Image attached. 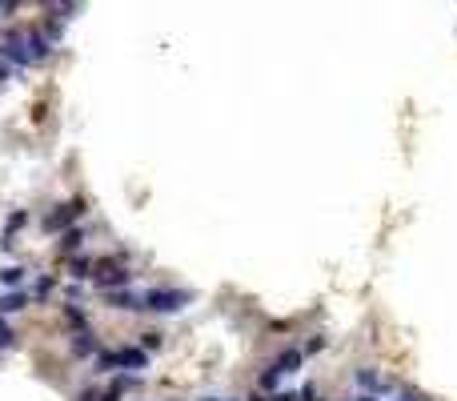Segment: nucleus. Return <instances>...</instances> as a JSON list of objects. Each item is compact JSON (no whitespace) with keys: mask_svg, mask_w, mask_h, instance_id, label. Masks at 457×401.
Listing matches in <instances>:
<instances>
[{"mask_svg":"<svg viewBox=\"0 0 457 401\" xmlns=\"http://www.w3.org/2000/svg\"><path fill=\"white\" fill-rule=\"evenodd\" d=\"M189 301H193V293H185V289H148V293H141V309H153V313H177Z\"/></svg>","mask_w":457,"mask_h":401,"instance_id":"obj_1","label":"nucleus"},{"mask_svg":"<svg viewBox=\"0 0 457 401\" xmlns=\"http://www.w3.org/2000/svg\"><path fill=\"white\" fill-rule=\"evenodd\" d=\"M100 369H145L148 365V353L145 349H109L97 357Z\"/></svg>","mask_w":457,"mask_h":401,"instance_id":"obj_2","label":"nucleus"},{"mask_svg":"<svg viewBox=\"0 0 457 401\" xmlns=\"http://www.w3.org/2000/svg\"><path fill=\"white\" fill-rule=\"evenodd\" d=\"M84 197H77V201H68V205H61V209H52L49 217H45V229L49 233H68V225L77 221V217H84Z\"/></svg>","mask_w":457,"mask_h":401,"instance_id":"obj_3","label":"nucleus"},{"mask_svg":"<svg viewBox=\"0 0 457 401\" xmlns=\"http://www.w3.org/2000/svg\"><path fill=\"white\" fill-rule=\"evenodd\" d=\"M93 269H100L97 273V285L109 289V293H113V285H129V281H132V273L121 269V265H113V261H93Z\"/></svg>","mask_w":457,"mask_h":401,"instance_id":"obj_4","label":"nucleus"},{"mask_svg":"<svg viewBox=\"0 0 457 401\" xmlns=\"http://www.w3.org/2000/svg\"><path fill=\"white\" fill-rule=\"evenodd\" d=\"M0 56H8V61H17L20 68H29V52H24V40H20V32H8V36H0Z\"/></svg>","mask_w":457,"mask_h":401,"instance_id":"obj_5","label":"nucleus"},{"mask_svg":"<svg viewBox=\"0 0 457 401\" xmlns=\"http://www.w3.org/2000/svg\"><path fill=\"white\" fill-rule=\"evenodd\" d=\"M301 361H305V353H301V349H285V353H281V357H277V361H273L269 369H273V373L281 377V373H293V369L301 365Z\"/></svg>","mask_w":457,"mask_h":401,"instance_id":"obj_6","label":"nucleus"},{"mask_svg":"<svg viewBox=\"0 0 457 401\" xmlns=\"http://www.w3.org/2000/svg\"><path fill=\"white\" fill-rule=\"evenodd\" d=\"M24 305H29V297H24V293H4V297H0V317H8V313H20V309H24Z\"/></svg>","mask_w":457,"mask_h":401,"instance_id":"obj_7","label":"nucleus"},{"mask_svg":"<svg viewBox=\"0 0 457 401\" xmlns=\"http://www.w3.org/2000/svg\"><path fill=\"white\" fill-rule=\"evenodd\" d=\"M49 56V40H45V32H29V61H45Z\"/></svg>","mask_w":457,"mask_h":401,"instance_id":"obj_8","label":"nucleus"},{"mask_svg":"<svg viewBox=\"0 0 457 401\" xmlns=\"http://www.w3.org/2000/svg\"><path fill=\"white\" fill-rule=\"evenodd\" d=\"M93 349H97V341H93V333H88V329L72 337V353H77V357H93Z\"/></svg>","mask_w":457,"mask_h":401,"instance_id":"obj_9","label":"nucleus"},{"mask_svg":"<svg viewBox=\"0 0 457 401\" xmlns=\"http://www.w3.org/2000/svg\"><path fill=\"white\" fill-rule=\"evenodd\" d=\"M109 301L116 309H141V297H132V293H109Z\"/></svg>","mask_w":457,"mask_h":401,"instance_id":"obj_10","label":"nucleus"},{"mask_svg":"<svg viewBox=\"0 0 457 401\" xmlns=\"http://www.w3.org/2000/svg\"><path fill=\"white\" fill-rule=\"evenodd\" d=\"M0 281H4V285H20V281H24V269H20V265H4V269H0Z\"/></svg>","mask_w":457,"mask_h":401,"instance_id":"obj_11","label":"nucleus"},{"mask_svg":"<svg viewBox=\"0 0 457 401\" xmlns=\"http://www.w3.org/2000/svg\"><path fill=\"white\" fill-rule=\"evenodd\" d=\"M68 269H72V277L81 281V277H93V261H88V257H77V261H72Z\"/></svg>","mask_w":457,"mask_h":401,"instance_id":"obj_12","label":"nucleus"},{"mask_svg":"<svg viewBox=\"0 0 457 401\" xmlns=\"http://www.w3.org/2000/svg\"><path fill=\"white\" fill-rule=\"evenodd\" d=\"M81 241H84V233H81V229H68V233H65V241H61V249H65V253H72V249H81Z\"/></svg>","mask_w":457,"mask_h":401,"instance_id":"obj_13","label":"nucleus"},{"mask_svg":"<svg viewBox=\"0 0 457 401\" xmlns=\"http://www.w3.org/2000/svg\"><path fill=\"white\" fill-rule=\"evenodd\" d=\"M65 321L77 329V333H84V313H81V309H72V305H68V309H65Z\"/></svg>","mask_w":457,"mask_h":401,"instance_id":"obj_14","label":"nucleus"},{"mask_svg":"<svg viewBox=\"0 0 457 401\" xmlns=\"http://www.w3.org/2000/svg\"><path fill=\"white\" fill-rule=\"evenodd\" d=\"M13 341H17V333H13V325H8V321L0 317V349H8Z\"/></svg>","mask_w":457,"mask_h":401,"instance_id":"obj_15","label":"nucleus"},{"mask_svg":"<svg viewBox=\"0 0 457 401\" xmlns=\"http://www.w3.org/2000/svg\"><path fill=\"white\" fill-rule=\"evenodd\" d=\"M277 381H281V377H277V373H273V369H269V373H265V377H261V389H277Z\"/></svg>","mask_w":457,"mask_h":401,"instance_id":"obj_16","label":"nucleus"},{"mask_svg":"<svg viewBox=\"0 0 457 401\" xmlns=\"http://www.w3.org/2000/svg\"><path fill=\"white\" fill-rule=\"evenodd\" d=\"M141 341H145V349H157V345H161V333H141Z\"/></svg>","mask_w":457,"mask_h":401,"instance_id":"obj_17","label":"nucleus"},{"mask_svg":"<svg viewBox=\"0 0 457 401\" xmlns=\"http://www.w3.org/2000/svg\"><path fill=\"white\" fill-rule=\"evenodd\" d=\"M52 285H56V281H52V277H45V281L36 285V293H40V297H49V293H52Z\"/></svg>","mask_w":457,"mask_h":401,"instance_id":"obj_18","label":"nucleus"},{"mask_svg":"<svg viewBox=\"0 0 457 401\" xmlns=\"http://www.w3.org/2000/svg\"><path fill=\"white\" fill-rule=\"evenodd\" d=\"M357 381H361V385H369V389H377V377H373V373H365V369L357 373Z\"/></svg>","mask_w":457,"mask_h":401,"instance_id":"obj_19","label":"nucleus"},{"mask_svg":"<svg viewBox=\"0 0 457 401\" xmlns=\"http://www.w3.org/2000/svg\"><path fill=\"white\" fill-rule=\"evenodd\" d=\"M29 221V217H24V213H13V217H8V229H20V225Z\"/></svg>","mask_w":457,"mask_h":401,"instance_id":"obj_20","label":"nucleus"},{"mask_svg":"<svg viewBox=\"0 0 457 401\" xmlns=\"http://www.w3.org/2000/svg\"><path fill=\"white\" fill-rule=\"evenodd\" d=\"M397 401H429V398H421V393H401Z\"/></svg>","mask_w":457,"mask_h":401,"instance_id":"obj_21","label":"nucleus"},{"mask_svg":"<svg viewBox=\"0 0 457 401\" xmlns=\"http://www.w3.org/2000/svg\"><path fill=\"white\" fill-rule=\"evenodd\" d=\"M273 401H297V393H273Z\"/></svg>","mask_w":457,"mask_h":401,"instance_id":"obj_22","label":"nucleus"},{"mask_svg":"<svg viewBox=\"0 0 457 401\" xmlns=\"http://www.w3.org/2000/svg\"><path fill=\"white\" fill-rule=\"evenodd\" d=\"M249 401H265V398H261V393H257V398H249Z\"/></svg>","mask_w":457,"mask_h":401,"instance_id":"obj_23","label":"nucleus"},{"mask_svg":"<svg viewBox=\"0 0 457 401\" xmlns=\"http://www.w3.org/2000/svg\"><path fill=\"white\" fill-rule=\"evenodd\" d=\"M357 401H373V398H357Z\"/></svg>","mask_w":457,"mask_h":401,"instance_id":"obj_24","label":"nucleus"}]
</instances>
